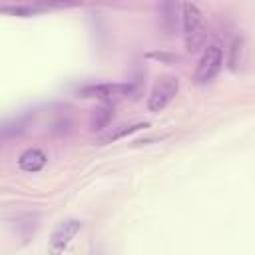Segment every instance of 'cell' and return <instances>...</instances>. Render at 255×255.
<instances>
[{"label":"cell","instance_id":"6da1fadb","mask_svg":"<svg viewBox=\"0 0 255 255\" xmlns=\"http://www.w3.org/2000/svg\"><path fill=\"white\" fill-rule=\"evenodd\" d=\"M179 18H181L183 42H185L187 52H197L205 44V38H207L201 10L191 2L179 4Z\"/></svg>","mask_w":255,"mask_h":255},{"label":"cell","instance_id":"7a4b0ae2","mask_svg":"<svg viewBox=\"0 0 255 255\" xmlns=\"http://www.w3.org/2000/svg\"><path fill=\"white\" fill-rule=\"evenodd\" d=\"M223 68V50L215 44L207 46L197 62V68H195V74H193V80L195 84L203 86V84H209L215 80V76L221 72Z\"/></svg>","mask_w":255,"mask_h":255},{"label":"cell","instance_id":"3957f363","mask_svg":"<svg viewBox=\"0 0 255 255\" xmlns=\"http://www.w3.org/2000/svg\"><path fill=\"white\" fill-rule=\"evenodd\" d=\"M135 84L131 82H98V84H84L78 88L80 98H90V100H110L114 96H131L135 92Z\"/></svg>","mask_w":255,"mask_h":255},{"label":"cell","instance_id":"277c9868","mask_svg":"<svg viewBox=\"0 0 255 255\" xmlns=\"http://www.w3.org/2000/svg\"><path fill=\"white\" fill-rule=\"evenodd\" d=\"M177 92H179V80L177 78H173V76L161 78L153 86V90H151V94L147 98V110L151 114H159L177 96Z\"/></svg>","mask_w":255,"mask_h":255},{"label":"cell","instance_id":"5b68a950","mask_svg":"<svg viewBox=\"0 0 255 255\" xmlns=\"http://www.w3.org/2000/svg\"><path fill=\"white\" fill-rule=\"evenodd\" d=\"M80 229H82V221H80V219H66V221H62V223L54 229L52 239H50V249H52V253L64 251V249L72 243V239L80 233Z\"/></svg>","mask_w":255,"mask_h":255},{"label":"cell","instance_id":"8992f818","mask_svg":"<svg viewBox=\"0 0 255 255\" xmlns=\"http://www.w3.org/2000/svg\"><path fill=\"white\" fill-rule=\"evenodd\" d=\"M46 163H48V155L38 147H30V149L22 151L18 157V167L28 173H36V171L44 169Z\"/></svg>","mask_w":255,"mask_h":255},{"label":"cell","instance_id":"52a82bcc","mask_svg":"<svg viewBox=\"0 0 255 255\" xmlns=\"http://www.w3.org/2000/svg\"><path fill=\"white\" fill-rule=\"evenodd\" d=\"M157 14H159V26L165 34H173L177 30V22H179V4L175 2H163L157 6Z\"/></svg>","mask_w":255,"mask_h":255},{"label":"cell","instance_id":"ba28073f","mask_svg":"<svg viewBox=\"0 0 255 255\" xmlns=\"http://www.w3.org/2000/svg\"><path fill=\"white\" fill-rule=\"evenodd\" d=\"M245 58H247V42H245V36H235L231 46H229V58H227V64L231 68V72H237L243 68L245 64Z\"/></svg>","mask_w":255,"mask_h":255},{"label":"cell","instance_id":"9c48e42d","mask_svg":"<svg viewBox=\"0 0 255 255\" xmlns=\"http://www.w3.org/2000/svg\"><path fill=\"white\" fill-rule=\"evenodd\" d=\"M112 120H114V106L112 104H102L90 116V129L92 131H102L104 128L110 126Z\"/></svg>","mask_w":255,"mask_h":255},{"label":"cell","instance_id":"30bf717a","mask_svg":"<svg viewBox=\"0 0 255 255\" xmlns=\"http://www.w3.org/2000/svg\"><path fill=\"white\" fill-rule=\"evenodd\" d=\"M28 122H30V116L26 114V116H20L16 120H10V122L0 124V139H12V137L24 133Z\"/></svg>","mask_w":255,"mask_h":255},{"label":"cell","instance_id":"8fae6325","mask_svg":"<svg viewBox=\"0 0 255 255\" xmlns=\"http://www.w3.org/2000/svg\"><path fill=\"white\" fill-rule=\"evenodd\" d=\"M147 126H149L147 122H137V124H129V126H120L118 129L106 133V135L100 139V143L118 141V139H122V137H126V135H131V133H135V131H139V129H143V128H147Z\"/></svg>","mask_w":255,"mask_h":255},{"label":"cell","instance_id":"7c38bea8","mask_svg":"<svg viewBox=\"0 0 255 255\" xmlns=\"http://www.w3.org/2000/svg\"><path fill=\"white\" fill-rule=\"evenodd\" d=\"M0 10L10 12V14H18V16H32L34 12H38V8H30V6H4Z\"/></svg>","mask_w":255,"mask_h":255}]
</instances>
